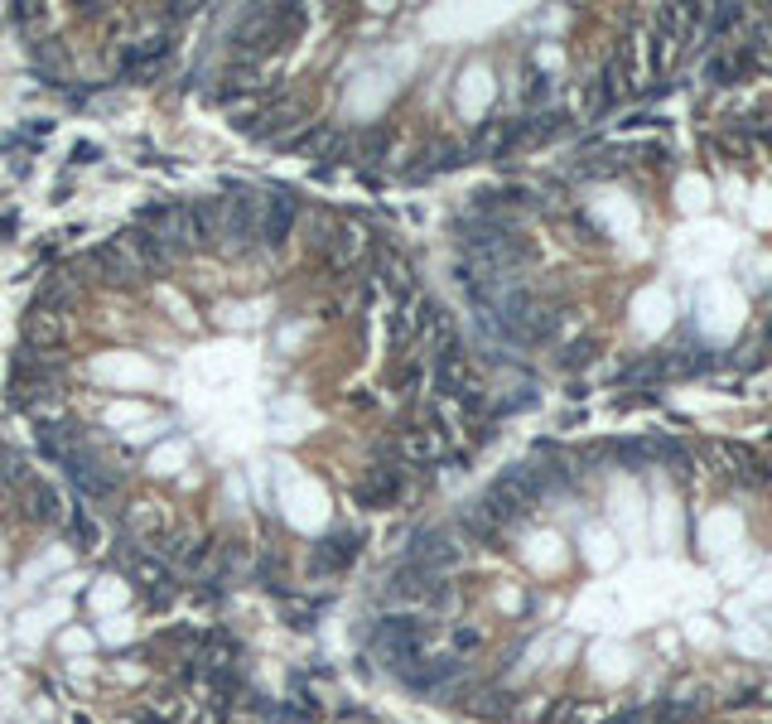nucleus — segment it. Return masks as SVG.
Wrapping results in <instances>:
<instances>
[{
    "instance_id": "nucleus-1",
    "label": "nucleus",
    "mask_w": 772,
    "mask_h": 724,
    "mask_svg": "<svg viewBox=\"0 0 772 724\" xmlns=\"http://www.w3.org/2000/svg\"><path fill=\"white\" fill-rule=\"evenodd\" d=\"M145 232L155 242H165L169 251H193L203 247V232H198V218H193V203H169V208H145L140 213Z\"/></svg>"
},
{
    "instance_id": "nucleus-2",
    "label": "nucleus",
    "mask_w": 772,
    "mask_h": 724,
    "mask_svg": "<svg viewBox=\"0 0 772 724\" xmlns=\"http://www.w3.org/2000/svg\"><path fill=\"white\" fill-rule=\"evenodd\" d=\"M425 638V628L415 618H382L372 633V652L386 662H415V647Z\"/></svg>"
},
{
    "instance_id": "nucleus-3",
    "label": "nucleus",
    "mask_w": 772,
    "mask_h": 724,
    "mask_svg": "<svg viewBox=\"0 0 772 724\" xmlns=\"http://www.w3.org/2000/svg\"><path fill=\"white\" fill-rule=\"evenodd\" d=\"M63 469H68V478L83 488L87 498H97V502H102V498H116V488H121V483H116V474L97 469V459H92L87 449H73V454L63 459Z\"/></svg>"
},
{
    "instance_id": "nucleus-4",
    "label": "nucleus",
    "mask_w": 772,
    "mask_h": 724,
    "mask_svg": "<svg viewBox=\"0 0 772 724\" xmlns=\"http://www.w3.org/2000/svg\"><path fill=\"white\" fill-rule=\"evenodd\" d=\"M459 556H464V551H459V541H454L449 531H420V536H415L411 560L420 565V570H430V575L449 570V565H454Z\"/></svg>"
},
{
    "instance_id": "nucleus-5",
    "label": "nucleus",
    "mask_w": 772,
    "mask_h": 724,
    "mask_svg": "<svg viewBox=\"0 0 772 724\" xmlns=\"http://www.w3.org/2000/svg\"><path fill=\"white\" fill-rule=\"evenodd\" d=\"M25 343L29 348H58L63 343V314H58L54 305H34L25 314Z\"/></svg>"
},
{
    "instance_id": "nucleus-6",
    "label": "nucleus",
    "mask_w": 772,
    "mask_h": 724,
    "mask_svg": "<svg viewBox=\"0 0 772 724\" xmlns=\"http://www.w3.org/2000/svg\"><path fill=\"white\" fill-rule=\"evenodd\" d=\"M295 218H300V198L290 194H271V213H266V223H261V242L266 247H280L285 237H290V227H295Z\"/></svg>"
},
{
    "instance_id": "nucleus-7",
    "label": "nucleus",
    "mask_w": 772,
    "mask_h": 724,
    "mask_svg": "<svg viewBox=\"0 0 772 724\" xmlns=\"http://www.w3.org/2000/svg\"><path fill=\"white\" fill-rule=\"evenodd\" d=\"M353 556H358V536H348V531H338V536H324L319 546H314V570L324 575V570H348L353 565Z\"/></svg>"
},
{
    "instance_id": "nucleus-8",
    "label": "nucleus",
    "mask_w": 772,
    "mask_h": 724,
    "mask_svg": "<svg viewBox=\"0 0 772 724\" xmlns=\"http://www.w3.org/2000/svg\"><path fill=\"white\" fill-rule=\"evenodd\" d=\"M126 531L140 536V541H160V536L169 531V512L160 507V502H136V507L126 512Z\"/></svg>"
},
{
    "instance_id": "nucleus-9",
    "label": "nucleus",
    "mask_w": 772,
    "mask_h": 724,
    "mask_svg": "<svg viewBox=\"0 0 772 724\" xmlns=\"http://www.w3.org/2000/svg\"><path fill=\"white\" fill-rule=\"evenodd\" d=\"M435 594V575L430 570H420V565H401L396 575H391V589H386V599H430Z\"/></svg>"
},
{
    "instance_id": "nucleus-10",
    "label": "nucleus",
    "mask_w": 772,
    "mask_h": 724,
    "mask_svg": "<svg viewBox=\"0 0 772 724\" xmlns=\"http://www.w3.org/2000/svg\"><path fill=\"white\" fill-rule=\"evenodd\" d=\"M126 575H131L140 589H150V594H155V604H165V599H169V589H165L169 585V570L155 556H126Z\"/></svg>"
},
{
    "instance_id": "nucleus-11",
    "label": "nucleus",
    "mask_w": 772,
    "mask_h": 724,
    "mask_svg": "<svg viewBox=\"0 0 772 724\" xmlns=\"http://www.w3.org/2000/svg\"><path fill=\"white\" fill-rule=\"evenodd\" d=\"M362 251H367V232L362 227H338L333 232V247H329L333 271H353L362 261Z\"/></svg>"
},
{
    "instance_id": "nucleus-12",
    "label": "nucleus",
    "mask_w": 772,
    "mask_h": 724,
    "mask_svg": "<svg viewBox=\"0 0 772 724\" xmlns=\"http://www.w3.org/2000/svg\"><path fill=\"white\" fill-rule=\"evenodd\" d=\"M396 493H401V478H396V469H372V478L358 488V502H362V507H386Z\"/></svg>"
},
{
    "instance_id": "nucleus-13",
    "label": "nucleus",
    "mask_w": 772,
    "mask_h": 724,
    "mask_svg": "<svg viewBox=\"0 0 772 724\" xmlns=\"http://www.w3.org/2000/svg\"><path fill=\"white\" fill-rule=\"evenodd\" d=\"M20 488L29 493V517H34V522H58V517H63V512H58V493L49 488V483H39V478H25Z\"/></svg>"
},
{
    "instance_id": "nucleus-14",
    "label": "nucleus",
    "mask_w": 772,
    "mask_h": 724,
    "mask_svg": "<svg viewBox=\"0 0 772 724\" xmlns=\"http://www.w3.org/2000/svg\"><path fill=\"white\" fill-rule=\"evenodd\" d=\"M401 454H406V459H435L440 445H435L425 430H411V435H401Z\"/></svg>"
},
{
    "instance_id": "nucleus-15",
    "label": "nucleus",
    "mask_w": 772,
    "mask_h": 724,
    "mask_svg": "<svg viewBox=\"0 0 772 724\" xmlns=\"http://www.w3.org/2000/svg\"><path fill=\"white\" fill-rule=\"evenodd\" d=\"M285 618H290V628H314V609L309 604H290Z\"/></svg>"
},
{
    "instance_id": "nucleus-16",
    "label": "nucleus",
    "mask_w": 772,
    "mask_h": 724,
    "mask_svg": "<svg viewBox=\"0 0 772 724\" xmlns=\"http://www.w3.org/2000/svg\"><path fill=\"white\" fill-rule=\"evenodd\" d=\"M68 531H73V541H78V546H87V541H92V527H87V517H83V512H78V517L68 522Z\"/></svg>"
}]
</instances>
